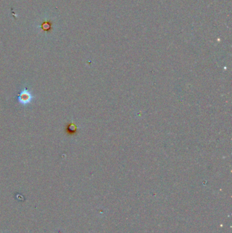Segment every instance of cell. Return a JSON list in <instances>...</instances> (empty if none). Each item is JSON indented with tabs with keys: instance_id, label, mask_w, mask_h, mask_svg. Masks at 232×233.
<instances>
[{
	"instance_id": "1",
	"label": "cell",
	"mask_w": 232,
	"mask_h": 233,
	"mask_svg": "<svg viewBox=\"0 0 232 233\" xmlns=\"http://www.w3.org/2000/svg\"><path fill=\"white\" fill-rule=\"evenodd\" d=\"M77 128L74 123H69L67 124L66 128H65V132L69 135H73L76 133Z\"/></svg>"
},
{
	"instance_id": "2",
	"label": "cell",
	"mask_w": 232,
	"mask_h": 233,
	"mask_svg": "<svg viewBox=\"0 0 232 233\" xmlns=\"http://www.w3.org/2000/svg\"><path fill=\"white\" fill-rule=\"evenodd\" d=\"M21 97H24V98H22V99H21V100H22V101H28L29 100V95H26V96L25 95L24 93H22V95H21Z\"/></svg>"
}]
</instances>
